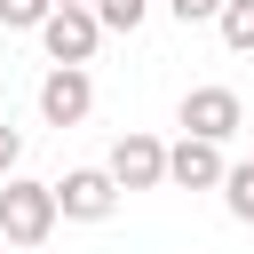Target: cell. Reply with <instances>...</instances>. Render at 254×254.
Returning <instances> with one entry per match:
<instances>
[{
	"mask_svg": "<svg viewBox=\"0 0 254 254\" xmlns=\"http://www.w3.org/2000/svg\"><path fill=\"white\" fill-rule=\"evenodd\" d=\"M40 48H48V64H87V56L103 48L95 8H48V16H40Z\"/></svg>",
	"mask_w": 254,
	"mask_h": 254,
	"instance_id": "obj_4",
	"label": "cell"
},
{
	"mask_svg": "<svg viewBox=\"0 0 254 254\" xmlns=\"http://www.w3.org/2000/svg\"><path fill=\"white\" fill-rule=\"evenodd\" d=\"M222 143H206V135H183V143H167V183L175 190H214L222 183Z\"/></svg>",
	"mask_w": 254,
	"mask_h": 254,
	"instance_id": "obj_7",
	"label": "cell"
},
{
	"mask_svg": "<svg viewBox=\"0 0 254 254\" xmlns=\"http://www.w3.org/2000/svg\"><path fill=\"white\" fill-rule=\"evenodd\" d=\"M214 190H222V206L254 230V159H246V167H222V183H214Z\"/></svg>",
	"mask_w": 254,
	"mask_h": 254,
	"instance_id": "obj_9",
	"label": "cell"
},
{
	"mask_svg": "<svg viewBox=\"0 0 254 254\" xmlns=\"http://www.w3.org/2000/svg\"><path fill=\"white\" fill-rule=\"evenodd\" d=\"M95 111V79H87V64H56L48 79H40V119L48 127H79Z\"/></svg>",
	"mask_w": 254,
	"mask_h": 254,
	"instance_id": "obj_6",
	"label": "cell"
},
{
	"mask_svg": "<svg viewBox=\"0 0 254 254\" xmlns=\"http://www.w3.org/2000/svg\"><path fill=\"white\" fill-rule=\"evenodd\" d=\"M103 175H111L119 190H159V183H167V143H159V135H143V127H127V135L111 143Z\"/></svg>",
	"mask_w": 254,
	"mask_h": 254,
	"instance_id": "obj_2",
	"label": "cell"
},
{
	"mask_svg": "<svg viewBox=\"0 0 254 254\" xmlns=\"http://www.w3.org/2000/svg\"><path fill=\"white\" fill-rule=\"evenodd\" d=\"M48 190H56V222H111V206H119V183L103 167H71Z\"/></svg>",
	"mask_w": 254,
	"mask_h": 254,
	"instance_id": "obj_3",
	"label": "cell"
},
{
	"mask_svg": "<svg viewBox=\"0 0 254 254\" xmlns=\"http://www.w3.org/2000/svg\"><path fill=\"white\" fill-rule=\"evenodd\" d=\"M87 8H95V24H103V32H135V24L151 16V0H87Z\"/></svg>",
	"mask_w": 254,
	"mask_h": 254,
	"instance_id": "obj_10",
	"label": "cell"
},
{
	"mask_svg": "<svg viewBox=\"0 0 254 254\" xmlns=\"http://www.w3.org/2000/svg\"><path fill=\"white\" fill-rule=\"evenodd\" d=\"M214 32H222V48L254 56V0H222V8H214Z\"/></svg>",
	"mask_w": 254,
	"mask_h": 254,
	"instance_id": "obj_8",
	"label": "cell"
},
{
	"mask_svg": "<svg viewBox=\"0 0 254 254\" xmlns=\"http://www.w3.org/2000/svg\"><path fill=\"white\" fill-rule=\"evenodd\" d=\"M56 8H87V0H56Z\"/></svg>",
	"mask_w": 254,
	"mask_h": 254,
	"instance_id": "obj_14",
	"label": "cell"
},
{
	"mask_svg": "<svg viewBox=\"0 0 254 254\" xmlns=\"http://www.w3.org/2000/svg\"><path fill=\"white\" fill-rule=\"evenodd\" d=\"M48 8H56V0H0V24H8V32H40Z\"/></svg>",
	"mask_w": 254,
	"mask_h": 254,
	"instance_id": "obj_11",
	"label": "cell"
},
{
	"mask_svg": "<svg viewBox=\"0 0 254 254\" xmlns=\"http://www.w3.org/2000/svg\"><path fill=\"white\" fill-rule=\"evenodd\" d=\"M56 230V190L32 175H0V246H40Z\"/></svg>",
	"mask_w": 254,
	"mask_h": 254,
	"instance_id": "obj_1",
	"label": "cell"
},
{
	"mask_svg": "<svg viewBox=\"0 0 254 254\" xmlns=\"http://www.w3.org/2000/svg\"><path fill=\"white\" fill-rule=\"evenodd\" d=\"M214 8H222V0H167L175 24H214Z\"/></svg>",
	"mask_w": 254,
	"mask_h": 254,
	"instance_id": "obj_12",
	"label": "cell"
},
{
	"mask_svg": "<svg viewBox=\"0 0 254 254\" xmlns=\"http://www.w3.org/2000/svg\"><path fill=\"white\" fill-rule=\"evenodd\" d=\"M175 119H183V135H206V143H230V135L246 127V103H238V87H190Z\"/></svg>",
	"mask_w": 254,
	"mask_h": 254,
	"instance_id": "obj_5",
	"label": "cell"
},
{
	"mask_svg": "<svg viewBox=\"0 0 254 254\" xmlns=\"http://www.w3.org/2000/svg\"><path fill=\"white\" fill-rule=\"evenodd\" d=\"M16 159H24V135H16L8 119H0V175H16Z\"/></svg>",
	"mask_w": 254,
	"mask_h": 254,
	"instance_id": "obj_13",
	"label": "cell"
}]
</instances>
